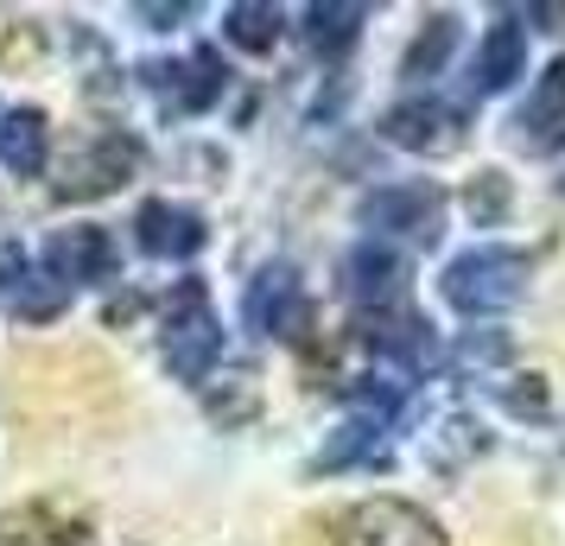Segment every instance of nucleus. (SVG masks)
<instances>
[{
  "instance_id": "17",
  "label": "nucleus",
  "mask_w": 565,
  "mask_h": 546,
  "mask_svg": "<svg viewBox=\"0 0 565 546\" xmlns=\"http://www.w3.org/2000/svg\"><path fill=\"white\" fill-rule=\"evenodd\" d=\"M458 39H463L458 13H433V20L419 26V39L407 45V57H401V77H407V83L445 77V64H451V52H458Z\"/></svg>"
},
{
  "instance_id": "12",
  "label": "nucleus",
  "mask_w": 565,
  "mask_h": 546,
  "mask_svg": "<svg viewBox=\"0 0 565 546\" xmlns=\"http://www.w3.org/2000/svg\"><path fill=\"white\" fill-rule=\"evenodd\" d=\"M527 77V26L521 13H502L495 26L477 39V57H470V96H509L514 83Z\"/></svg>"
},
{
  "instance_id": "1",
  "label": "nucleus",
  "mask_w": 565,
  "mask_h": 546,
  "mask_svg": "<svg viewBox=\"0 0 565 546\" xmlns=\"http://www.w3.org/2000/svg\"><path fill=\"white\" fill-rule=\"evenodd\" d=\"M527 280H534V260L509 248V242H477V248H463V255L445 260V274H438V292H445V306L458 318H495L521 306L527 299Z\"/></svg>"
},
{
  "instance_id": "5",
  "label": "nucleus",
  "mask_w": 565,
  "mask_h": 546,
  "mask_svg": "<svg viewBox=\"0 0 565 546\" xmlns=\"http://www.w3.org/2000/svg\"><path fill=\"white\" fill-rule=\"evenodd\" d=\"M242 324L255 338H280V343H299L311 324V299H306V280L292 260H267L255 267V280L242 292Z\"/></svg>"
},
{
  "instance_id": "6",
  "label": "nucleus",
  "mask_w": 565,
  "mask_h": 546,
  "mask_svg": "<svg viewBox=\"0 0 565 546\" xmlns=\"http://www.w3.org/2000/svg\"><path fill=\"white\" fill-rule=\"evenodd\" d=\"M337 546H445V527L407 495H369L337 521Z\"/></svg>"
},
{
  "instance_id": "11",
  "label": "nucleus",
  "mask_w": 565,
  "mask_h": 546,
  "mask_svg": "<svg viewBox=\"0 0 565 546\" xmlns=\"http://www.w3.org/2000/svg\"><path fill=\"white\" fill-rule=\"evenodd\" d=\"M509 147L527 159H559L565 153V57H553L534 77L527 103L509 115Z\"/></svg>"
},
{
  "instance_id": "20",
  "label": "nucleus",
  "mask_w": 565,
  "mask_h": 546,
  "mask_svg": "<svg viewBox=\"0 0 565 546\" xmlns=\"http://www.w3.org/2000/svg\"><path fill=\"white\" fill-rule=\"evenodd\" d=\"M191 13H198V7H134V20H147L153 32H172L179 20H191Z\"/></svg>"
},
{
  "instance_id": "13",
  "label": "nucleus",
  "mask_w": 565,
  "mask_h": 546,
  "mask_svg": "<svg viewBox=\"0 0 565 546\" xmlns=\"http://www.w3.org/2000/svg\"><path fill=\"white\" fill-rule=\"evenodd\" d=\"M134 242H140V255H153V260H191L210 242V223H204V210L153 197L134 216Z\"/></svg>"
},
{
  "instance_id": "18",
  "label": "nucleus",
  "mask_w": 565,
  "mask_h": 546,
  "mask_svg": "<svg viewBox=\"0 0 565 546\" xmlns=\"http://www.w3.org/2000/svg\"><path fill=\"white\" fill-rule=\"evenodd\" d=\"M280 32H286V13L267 7V0H235L230 13H223V39H230L235 52L267 57L274 45H280Z\"/></svg>"
},
{
  "instance_id": "15",
  "label": "nucleus",
  "mask_w": 565,
  "mask_h": 546,
  "mask_svg": "<svg viewBox=\"0 0 565 546\" xmlns=\"http://www.w3.org/2000/svg\"><path fill=\"white\" fill-rule=\"evenodd\" d=\"M362 26H369V7H356V0H318L299 13V32L318 57H343L362 39Z\"/></svg>"
},
{
  "instance_id": "7",
  "label": "nucleus",
  "mask_w": 565,
  "mask_h": 546,
  "mask_svg": "<svg viewBox=\"0 0 565 546\" xmlns=\"http://www.w3.org/2000/svg\"><path fill=\"white\" fill-rule=\"evenodd\" d=\"M337 280H343V299H350L362 318H382V312H401V306H407L413 274H407V255H401V248L362 235L356 248L337 260Z\"/></svg>"
},
{
  "instance_id": "2",
  "label": "nucleus",
  "mask_w": 565,
  "mask_h": 546,
  "mask_svg": "<svg viewBox=\"0 0 565 546\" xmlns=\"http://www.w3.org/2000/svg\"><path fill=\"white\" fill-rule=\"evenodd\" d=\"M159 363L184 388H210V368L223 363V324L204 280H179L159 299Z\"/></svg>"
},
{
  "instance_id": "19",
  "label": "nucleus",
  "mask_w": 565,
  "mask_h": 546,
  "mask_svg": "<svg viewBox=\"0 0 565 546\" xmlns=\"http://www.w3.org/2000/svg\"><path fill=\"white\" fill-rule=\"evenodd\" d=\"M463 210H470L477 229H495V223L509 216V179H502V172H477L470 191H463Z\"/></svg>"
},
{
  "instance_id": "16",
  "label": "nucleus",
  "mask_w": 565,
  "mask_h": 546,
  "mask_svg": "<svg viewBox=\"0 0 565 546\" xmlns=\"http://www.w3.org/2000/svg\"><path fill=\"white\" fill-rule=\"evenodd\" d=\"M387 458V419L375 414H350L337 426L324 451H318V470H350V464H382Z\"/></svg>"
},
{
  "instance_id": "3",
  "label": "nucleus",
  "mask_w": 565,
  "mask_h": 546,
  "mask_svg": "<svg viewBox=\"0 0 565 546\" xmlns=\"http://www.w3.org/2000/svg\"><path fill=\"white\" fill-rule=\"evenodd\" d=\"M445 210L451 197L438 191L433 179H401V184H375L369 197H362V229L369 242H413V248H433L438 235H445Z\"/></svg>"
},
{
  "instance_id": "14",
  "label": "nucleus",
  "mask_w": 565,
  "mask_h": 546,
  "mask_svg": "<svg viewBox=\"0 0 565 546\" xmlns=\"http://www.w3.org/2000/svg\"><path fill=\"white\" fill-rule=\"evenodd\" d=\"M45 147H52V128L39 108H7L0 115V165L13 179H39L45 172Z\"/></svg>"
},
{
  "instance_id": "4",
  "label": "nucleus",
  "mask_w": 565,
  "mask_h": 546,
  "mask_svg": "<svg viewBox=\"0 0 565 546\" xmlns=\"http://www.w3.org/2000/svg\"><path fill=\"white\" fill-rule=\"evenodd\" d=\"M140 89L166 115H210V108L223 103V89H230V64L210 45H198V52L166 57V64H140Z\"/></svg>"
},
{
  "instance_id": "8",
  "label": "nucleus",
  "mask_w": 565,
  "mask_h": 546,
  "mask_svg": "<svg viewBox=\"0 0 565 546\" xmlns=\"http://www.w3.org/2000/svg\"><path fill=\"white\" fill-rule=\"evenodd\" d=\"M463 133H470V115L458 103H445V96H407V103H394L382 115V140L387 147H401V153H458Z\"/></svg>"
},
{
  "instance_id": "10",
  "label": "nucleus",
  "mask_w": 565,
  "mask_h": 546,
  "mask_svg": "<svg viewBox=\"0 0 565 546\" xmlns=\"http://www.w3.org/2000/svg\"><path fill=\"white\" fill-rule=\"evenodd\" d=\"M45 274L64 287H115L121 280V248L96 223H64L45 235Z\"/></svg>"
},
{
  "instance_id": "9",
  "label": "nucleus",
  "mask_w": 565,
  "mask_h": 546,
  "mask_svg": "<svg viewBox=\"0 0 565 546\" xmlns=\"http://www.w3.org/2000/svg\"><path fill=\"white\" fill-rule=\"evenodd\" d=\"M140 159H147V147H140L128 128L89 133L77 153H71V165H64L57 197H103V191H121V184L140 172Z\"/></svg>"
}]
</instances>
